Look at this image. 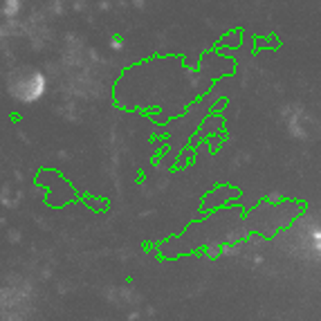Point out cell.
<instances>
[{
    "mask_svg": "<svg viewBox=\"0 0 321 321\" xmlns=\"http://www.w3.org/2000/svg\"><path fill=\"white\" fill-rule=\"evenodd\" d=\"M9 90H12V94L16 99H21V101H34V99H38L45 92V79H43V74L34 72V74H30V76H21L18 85L12 83Z\"/></svg>",
    "mask_w": 321,
    "mask_h": 321,
    "instance_id": "obj_1",
    "label": "cell"
},
{
    "mask_svg": "<svg viewBox=\"0 0 321 321\" xmlns=\"http://www.w3.org/2000/svg\"><path fill=\"white\" fill-rule=\"evenodd\" d=\"M18 9H21V3H18V0H7V3H5V7H3V14L7 18H12V16H16Z\"/></svg>",
    "mask_w": 321,
    "mask_h": 321,
    "instance_id": "obj_2",
    "label": "cell"
}]
</instances>
